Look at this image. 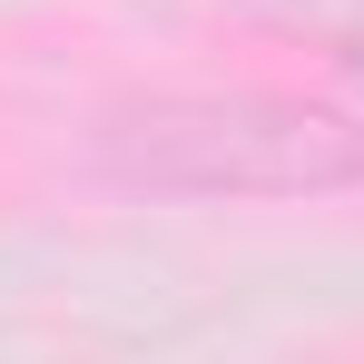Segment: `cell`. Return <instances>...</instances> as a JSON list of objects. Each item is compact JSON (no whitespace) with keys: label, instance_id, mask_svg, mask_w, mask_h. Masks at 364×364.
I'll use <instances>...</instances> for the list:
<instances>
[{"label":"cell","instance_id":"cell-1","mask_svg":"<svg viewBox=\"0 0 364 364\" xmlns=\"http://www.w3.org/2000/svg\"><path fill=\"white\" fill-rule=\"evenodd\" d=\"M89 168L148 207L345 197L364 187V119L296 89H158V99L99 109Z\"/></svg>","mask_w":364,"mask_h":364},{"label":"cell","instance_id":"cell-2","mask_svg":"<svg viewBox=\"0 0 364 364\" xmlns=\"http://www.w3.org/2000/svg\"><path fill=\"white\" fill-rule=\"evenodd\" d=\"M246 30H266V40H296L315 60L355 69L364 79V0H227Z\"/></svg>","mask_w":364,"mask_h":364}]
</instances>
